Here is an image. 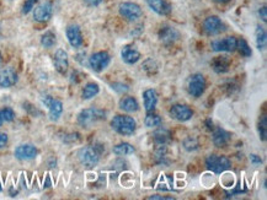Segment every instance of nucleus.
Segmentation results:
<instances>
[{
    "instance_id": "f257e3e1",
    "label": "nucleus",
    "mask_w": 267,
    "mask_h": 200,
    "mask_svg": "<svg viewBox=\"0 0 267 200\" xmlns=\"http://www.w3.org/2000/svg\"><path fill=\"white\" fill-rule=\"evenodd\" d=\"M111 127L120 135L129 137L136 132L137 122L133 117H129V115H116L111 120Z\"/></svg>"
},
{
    "instance_id": "f03ea898",
    "label": "nucleus",
    "mask_w": 267,
    "mask_h": 200,
    "mask_svg": "<svg viewBox=\"0 0 267 200\" xmlns=\"http://www.w3.org/2000/svg\"><path fill=\"white\" fill-rule=\"evenodd\" d=\"M78 158L85 168L91 170L95 166H97L98 161H100V152L95 146H85L79 150Z\"/></svg>"
},
{
    "instance_id": "7ed1b4c3",
    "label": "nucleus",
    "mask_w": 267,
    "mask_h": 200,
    "mask_svg": "<svg viewBox=\"0 0 267 200\" xmlns=\"http://www.w3.org/2000/svg\"><path fill=\"white\" fill-rule=\"evenodd\" d=\"M106 118V113L102 109L98 108H85L78 114V123L82 125L83 128H89L92 124L98 122V120H102Z\"/></svg>"
},
{
    "instance_id": "20e7f679",
    "label": "nucleus",
    "mask_w": 267,
    "mask_h": 200,
    "mask_svg": "<svg viewBox=\"0 0 267 200\" xmlns=\"http://www.w3.org/2000/svg\"><path fill=\"white\" fill-rule=\"evenodd\" d=\"M118 12L123 19H126L127 21L134 22L137 20L141 19L143 16V10L136 2H131V1H126V2H121L120 6H118Z\"/></svg>"
},
{
    "instance_id": "39448f33",
    "label": "nucleus",
    "mask_w": 267,
    "mask_h": 200,
    "mask_svg": "<svg viewBox=\"0 0 267 200\" xmlns=\"http://www.w3.org/2000/svg\"><path fill=\"white\" fill-rule=\"evenodd\" d=\"M230 160L225 156H218V155H209L206 158V166L208 170H211L214 173L220 174L230 168Z\"/></svg>"
},
{
    "instance_id": "423d86ee",
    "label": "nucleus",
    "mask_w": 267,
    "mask_h": 200,
    "mask_svg": "<svg viewBox=\"0 0 267 200\" xmlns=\"http://www.w3.org/2000/svg\"><path fill=\"white\" fill-rule=\"evenodd\" d=\"M42 102L48 108L49 119L53 120V122H57V120L61 118L62 113H63V103H62V101L53 99V97L49 96V95H46V96L42 97Z\"/></svg>"
},
{
    "instance_id": "0eeeda50",
    "label": "nucleus",
    "mask_w": 267,
    "mask_h": 200,
    "mask_svg": "<svg viewBox=\"0 0 267 200\" xmlns=\"http://www.w3.org/2000/svg\"><path fill=\"white\" fill-rule=\"evenodd\" d=\"M111 63V55L107 52L102 50V52L94 53L91 57L89 58V66L95 71V73H101L105 70Z\"/></svg>"
},
{
    "instance_id": "6e6552de",
    "label": "nucleus",
    "mask_w": 267,
    "mask_h": 200,
    "mask_svg": "<svg viewBox=\"0 0 267 200\" xmlns=\"http://www.w3.org/2000/svg\"><path fill=\"white\" fill-rule=\"evenodd\" d=\"M207 83L206 79L202 74H194L188 80V94L194 99H198L203 95L204 90H206Z\"/></svg>"
},
{
    "instance_id": "1a4fd4ad",
    "label": "nucleus",
    "mask_w": 267,
    "mask_h": 200,
    "mask_svg": "<svg viewBox=\"0 0 267 200\" xmlns=\"http://www.w3.org/2000/svg\"><path fill=\"white\" fill-rule=\"evenodd\" d=\"M237 38L230 36V37H225L223 40H214L212 41L211 47L213 52H234L237 50Z\"/></svg>"
},
{
    "instance_id": "9d476101",
    "label": "nucleus",
    "mask_w": 267,
    "mask_h": 200,
    "mask_svg": "<svg viewBox=\"0 0 267 200\" xmlns=\"http://www.w3.org/2000/svg\"><path fill=\"white\" fill-rule=\"evenodd\" d=\"M38 150L35 145L32 144H21L15 149V157L20 161H30L36 158Z\"/></svg>"
},
{
    "instance_id": "9b49d317",
    "label": "nucleus",
    "mask_w": 267,
    "mask_h": 200,
    "mask_svg": "<svg viewBox=\"0 0 267 200\" xmlns=\"http://www.w3.org/2000/svg\"><path fill=\"white\" fill-rule=\"evenodd\" d=\"M170 117L178 122H187L192 118L193 111L186 104H174L169 111Z\"/></svg>"
},
{
    "instance_id": "f8f14e48",
    "label": "nucleus",
    "mask_w": 267,
    "mask_h": 200,
    "mask_svg": "<svg viewBox=\"0 0 267 200\" xmlns=\"http://www.w3.org/2000/svg\"><path fill=\"white\" fill-rule=\"evenodd\" d=\"M17 80H19V76L14 68L6 66V68L0 69V87L1 89L12 87L17 83Z\"/></svg>"
},
{
    "instance_id": "ddd939ff",
    "label": "nucleus",
    "mask_w": 267,
    "mask_h": 200,
    "mask_svg": "<svg viewBox=\"0 0 267 200\" xmlns=\"http://www.w3.org/2000/svg\"><path fill=\"white\" fill-rule=\"evenodd\" d=\"M53 64L56 70L58 71L59 74H62V75H64L69 69L68 53H67L64 50H62V48L57 50L53 57Z\"/></svg>"
},
{
    "instance_id": "4468645a",
    "label": "nucleus",
    "mask_w": 267,
    "mask_h": 200,
    "mask_svg": "<svg viewBox=\"0 0 267 200\" xmlns=\"http://www.w3.org/2000/svg\"><path fill=\"white\" fill-rule=\"evenodd\" d=\"M52 14H53V6L51 2L46 1L38 5L37 7L33 9V19L37 22H47L51 20Z\"/></svg>"
},
{
    "instance_id": "2eb2a0df",
    "label": "nucleus",
    "mask_w": 267,
    "mask_h": 200,
    "mask_svg": "<svg viewBox=\"0 0 267 200\" xmlns=\"http://www.w3.org/2000/svg\"><path fill=\"white\" fill-rule=\"evenodd\" d=\"M203 30L208 36H216L224 31V24L218 16H209L204 20Z\"/></svg>"
},
{
    "instance_id": "dca6fc26",
    "label": "nucleus",
    "mask_w": 267,
    "mask_h": 200,
    "mask_svg": "<svg viewBox=\"0 0 267 200\" xmlns=\"http://www.w3.org/2000/svg\"><path fill=\"white\" fill-rule=\"evenodd\" d=\"M67 40L73 48H80L83 46V33L78 25H71L66 31Z\"/></svg>"
},
{
    "instance_id": "f3484780",
    "label": "nucleus",
    "mask_w": 267,
    "mask_h": 200,
    "mask_svg": "<svg viewBox=\"0 0 267 200\" xmlns=\"http://www.w3.org/2000/svg\"><path fill=\"white\" fill-rule=\"evenodd\" d=\"M147 4L154 12L160 16H167L171 12V5L167 0H147Z\"/></svg>"
},
{
    "instance_id": "a211bd4d",
    "label": "nucleus",
    "mask_w": 267,
    "mask_h": 200,
    "mask_svg": "<svg viewBox=\"0 0 267 200\" xmlns=\"http://www.w3.org/2000/svg\"><path fill=\"white\" fill-rule=\"evenodd\" d=\"M121 58L126 64L133 65L141 59V53L132 46H124L121 50Z\"/></svg>"
},
{
    "instance_id": "6ab92c4d",
    "label": "nucleus",
    "mask_w": 267,
    "mask_h": 200,
    "mask_svg": "<svg viewBox=\"0 0 267 200\" xmlns=\"http://www.w3.org/2000/svg\"><path fill=\"white\" fill-rule=\"evenodd\" d=\"M180 37V33L176 29L171 26H164L162 27L159 31V38L163 43L165 45H171L175 41H178V38Z\"/></svg>"
},
{
    "instance_id": "aec40b11",
    "label": "nucleus",
    "mask_w": 267,
    "mask_h": 200,
    "mask_svg": "<svg viewBox=\"0 0 267 200\" xmlns=\"http://www.w3.org/2000/svg\"><path fill=\"white\" fill-rule=\"evenodd\" d=\"M143 101H144V108H146L147 113L155 111V107L158 104V94L155 90L148 89L143 92Z\"/></svg>"
},
{
    "instance_id": "412c9836",
    "label": "nucleus",
    "mask_w": 267,
    "mask_h": 200,
    "mask_svg": "<svg viewBox=\"0 0 267 200\" xmlns=\"http://www.w3.org/2000/svg\"><path fill=\"white\" fill-rule=\"evenodd\" d=\"M213 144L217 146V148H225L228 145L230 140V134L228 132H225L222 128H217L213 132Z\"/></svg>"
},
{
    "instance_id": "4be33fe9",
    "label": "nucleus",
    "mask_w": 267,
    "mask_h": 200,
    "mask_svg": "<svg viewBox=\"0 0 267 200\" xmlns=\"http://www.w3.org/2000/svg\"><path fill=\"white\" fill-rule=\"evenodd\" d=\"M120 108L123 112H127V113H133V112H137L139 109V103L134 97L127 96L121 99L120 103H118Z\"/></svg>"
},
{
    "instance_id": "5701e85b",
    "label": "nucleus",
    "mask_w": 267,
    "mask_h": 200,
    "mask_svg": "<svg viewBox=\"0 0 267 200\" xmlns=\"http://www.w3.org/2000/svg\"><path fill=\"white\" fill-rule=\"evenodd\" d=\"M255 37H256L255 41H256V47H258V50H265L266 46H267V33H266V30L264 29L263 26H260V25L256 27Z\"/></svg>"
},
{
    "instance_id": "b1692460",
    "label": "nucleus",
    "mask_w": 267,
    "mask_h": 200,
    "mask_svg": "<svg viewBox=\"0 0 267 200\" xmlns=\"http://www.w3.org/2000/svg\"><path fill=\"white\" fill-rule=\"evenodd\" d=\"M170 132L168 129H165V128H159L153 134V139H154L155 144H158V145H167L170 142Z\"/></svg>"
},
{
    "instance_id": "393cba45",
    "label": "nucleus",
    "mask_w": 267,
    "mask_h": 200,
    "mask_svg": "<svg viewBox=\"0 0 267 200\" xmlns=\"http://www.w3.org/2000/svg\"><path fill=\"white\" fill-rule=\"evenodd\" d=\"M112 151L116 156H121L122 157V156L133 155L134 151H136V149H134L133 146L131 145V144L121 143V144H117L116 146H113Z\"/></svg>"
},
{
    "instance_id": "a878e982",
    "label": "nucleus",
    "mask_w": 267,
    "mask_h": 200,
    "mask_svg": "<svg viewBox=\"0 0 267 200\" xmlns=\"http://www.w3.org/2000/svg\"><path fill=\"white\" fill-rule=\"evenodd\" d=\"M100 92V87L97 84L95 83H89L84 86L82 92V97L84 100H91L92 97H95Z\"/></svg>"
},
{
    "instance_id": "bb28decb",
    "label": "nucleus",
    "mask_w": 267,
    "mask_h": 200,
    "mask_svg": "<svg viewBox=\"0 0 267 200\" xmlns=\"http://www.w3.org/2000/svg\"><path fill=\"white\" fill-rule=\"evenodd\" d=\"M144 124L147 128H158L162 125V118L154 112H150V113H147V117L144 118Z\"/></svg>"
},
{
    "instance_id": "cd10ccee",
    "label": "nucleus",
    "mask_w": 267,
    "mask_h": 200,
    "mask_svg": "<svg viewBox=\"0 0 267 200\" xmlns=\"http://www.w3.org/2000/svg\"><path fill=\"white\" fill-rule=\"evenodd\" d=\"M57 43V37L52 31H47L41 37V45L45 48H52Z\"/></svg>"
},
{
    "instance_id": "c85d7f7f",
    "label": "nucleus",
    "mask_w": 267,
    "mask_h": 200,
    "mask_svg": "<svg viewBox=\"0 0 267 200\" xmlns=\"http://www.w3.org/2000/svg\"><path fill=\"white\" fill-rule=\"evenodd\" d=\"M237 50L243 55V57H251L253 55V50H251L250 46L248 45L244 38H240V40L237 41Z\"/></svg>"
},
{
    "instance_id": "c756f323",
    "label": "nucleus",
    "mask_w": 267,
    "mask_h": 200,
    "mask_svg": "<svg viewBox=\"0 0 267 200\" xmlns=\"http://www.w3.org/2000/svg\"><path fill=\"white\" fill-rule=\"evenodd\" d=\"M229 64L230 61L227 57L217 58L213 63L214 70H216L217 73H224V71H227L228 68H229Z\"/></svg>"
},
{
    "instance_id": "7c9ffc66",
    "label": "nucleus",
    "mask_w": 267,
    "mask_h": 200,
    "mask_svg": "<svg viewBox=\"0 0 267 200\" xmlns=\"http://www.w3.org/2000/svg\"><path fill=\"white\" fill-rule=\"evenodd\" d=\"M0 113H1L2 119H4L5 122H12V120L15 119V112L12 111L10 107H5V108H2L1 111H0Z\"/></svg>"
},
{
    "instance_id": "2f4dec72",
    "label": "nucleus",
    "mask_w": 267,
    "mask_h": 200,
    "mask_svg": "<svg viewBox=\"0 0 267 200\" xmlns=\"http://www.w3.org/2000/svg\"><path fill=\"white\" fill-rule=\"evenodd\" d=\"M259 130H260V139L264 140L265 142L266 140V130H267V119L266 117H263V119H261L260 125H259Z\"/></svg>"
},
{
    "instance_id": "473e14b6",
    "label": "nucleus",
    "mask_w": 267,
    "mask_h": 200,
    "mask_svg": "<svg viewBox=\"0 0 267 200\" xmlns=\"http://www.w3.org/2000/svg\"><path fill=\"white\" fill-rule=\"evenodd\" d=\"M36 2H38V0H25L22 5V14H28L35 7Z\"/></svg>"
},
{
    "instance_id": "72a5a7b5",
    "label": "nucleus",
    "mask_w": 267,
    "mask_h": 200,
    "mask_svg": "<svg viewBox=\"0 0 267 200\" xmlns=\"http://www.w3.org/2000/svg\"><path fill=\"white\" fill-rule=\"evenodd\" d=\"M111 86H112V89L115 90V91H117L118 94H124V92H127L129 90L128 86L124 85V84H122V83H115Z\"/></svg>"
},
{
    "instance_id": "f704fd0d",
    "label": "nucleus",
    "mask_w": 267,
    "mask_h": 200,
    "mask_svg": "<svg viewBox=\"0 0 267 200\" xmlns=\"http://www.w3.org/2000/svg\"><path fill=\"white\" fill-rule=\"evenodd\" d=\"M183 145H185V148L187 149V150H196L197 149V142L194 139H191V138H188V139H186L185 142H183Z\"/></svg>"
},
{
    "instance_id": "c9c22d12",
    "label": "nucleus",
    "mask_w": 267,
    "mask_h": 200,
    "mask_svg": "<svg viewBox=\"0 0 267 200\" xmlns=\"http://www.w3.org/2000/svg\"><path fill=\"white\" fill-rule=\"evenodd\" d=\"M7 140H9L7 135L5 134V133H0V149L5 148V146H6Z\"/></svg>"
},
{
    "instance_id": "e433bc0d",
    "label": "nucleus",
    "mask_w": 267,
    "mask_h": 200,
    "mask_svg": "<svg viewBox=\"0 0 267 200\" xmlns=\"http://www.w3.org/2000/svg\"><path fill=\"white\" fill-rule=\"evenodd\" d=\"M250 161L254 163V165H261V163H263V158L259 157V156L255 155V153L250 155Z\"/></svg>"
},
{
    "instance_id": "4c0bfd02",
    "label": "nucleus",
    "mask_w": 267,
    "mask_h": 200,
    "mask_svg": "<svg viewBox=\"0 0 267 200\" xmlns=\"http://www.w3.org/2000/svg\"><path fill=\"white\" fill-rule=\"evenodd\" d=\"M259 15H260V17L263 19L264 22L267 21V9H266V6H263L260 10H259Z\"/></svg>"
},
{
    "instance_id": "58836bf2",
    "label": "nucleus",
    "mask_w": 267,
    "mask_h": 200,
    "mask_svg": "<svg viewBox=\"0 0 267 200\" xmlns=\"http://www.w3.org/2000/svg\"><path fill=\"white\" fill-rule=\"evenodd\" d=\"M102 1L103 0H85V2L88 5H90V6H98Z\"/></svg>"
},
{
    "instance_id": "ea45409f",
    "label": "nucleus",
    "mask_w": 267,
    "mask_h": 200,
    "mask_svg": "<svg viewBox=\"0 0 267 200\" xmlns=\"http://www.w3.org/2000/svg\"><path fill=\"white\" fill-rule=\"evenodd\" d=\"M148 199L149 200H171L174 198H170V197H162V196H152Z\"/></svg>"
},
{
    "instance_id": "a19ab883",
    "label": "nucleus",
    "mask_w": 267,
    "mask_h": 200,
    "mask_svg": "<svg viewBox=\"0 0 267 200\" xmlns=\"http://www.w3.org/2000/svg\"><path fill=\"white\" fill-rule=\"evenodd\" d=\"M2 122H4V119H2V117H1V113H0V127H1Z\"/></svg>"
},
{
    "instance_id": "79ce46f5",
    "label": "nucleus",
    "mask_w": 267,
    "mask_h": 200,
    "mask_svg": "<svg viewBox=\"0 0 267 200\" xmlns=\"http://www.w3.org/2000/svg\"><path fill=\"white\" fill-rule=\"evenodd\" d=\"M1 64H2V57H1V53H0V68H1Z\"/></svg>"
},
{
    "instance_id": "37998d69",
    "label": "nucleus",
    "mask_w": 267,
    "mask_h": 200,
    "mask_svg": "<svg viewBox=\"0 0 267 200\" xmlns=\"http://www.w3.org/2000/svg\"><path fill=\"white\" fill-rule=\"evenodd\" d=\"M217 1H218V2H228L229 0H217Z\"/></svg>"
}]
</instances>
